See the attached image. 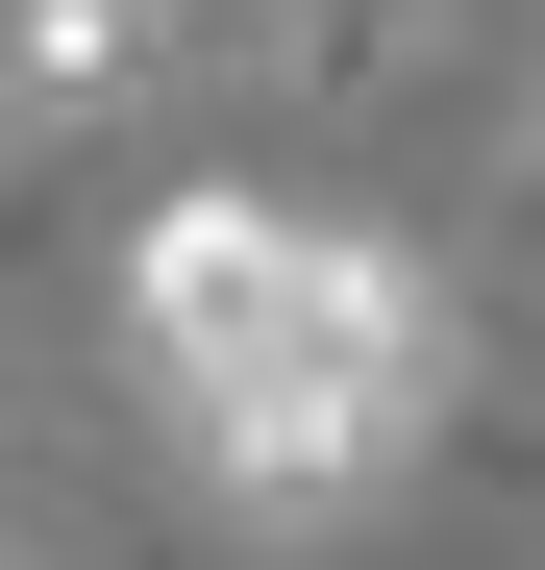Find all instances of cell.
I'll return each mask as SVG.
<instances>
[{"label":"cell","mask_w":545,"mask_h":570,"mask_svg":"<svg viewBox=\"0 0 545 570\" xmlns=\"http://www.w3.org/2000/svg\"><path fill=\"white\" fill-rule=\"evenodd\" d=\"M521 174H545V75H521Z\"/></svg>","instance_id":"3957f363"},{"label":"cell","mask_w":545,"mask_h":570,"mask_svg":"<svg viewBox=\"0 0 545 570\" xmlns=\"http://www.w3.org/2000/svg\"><path fill=\"white\" fill-rule=\"evenodd\" d=\"M125 347H149V397L248 546H347L446 422V273L397 224H298V199H149Z\"/></svg>","instance_id":"6da1fadb"},{"label":"cell","mask_w":545,"mask_h":570,"mask_svg":"<svg viewBox=\"0 0 545 570\" xmlns=\"http://www.w3.org/2000/svg\"><path fill=\"white\" fill-rule=\"evenodd\" d=\"M174 26L199 0H0V149H50V125H100L174 75Z\"/></svg>","instance_id":"7a4b0ae2"}]
</instances>
